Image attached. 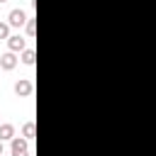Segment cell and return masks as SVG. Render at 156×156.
Here are the masks:
<instances>
[{"label": "cell", "instance_id": "6da1fadb", "mask_svg": "<svg viewBox=\"0 0 156 156\" xmlns=\"http://www.w3.org/2000/svg\"><path fill=\"white\" fill-rule=\"evenodd\" d=\"M10 154L12 156H32L29 154V141L24 136H15L12 144H10Z\"/></svg>", "mask_w": 156, "mask_h": 156}, {"label": "cell", "instance_id": "7a4b0ae2", "mask_svg": "<svg viewBox=\"0 0 156 156\" xmlns=\"http://www.w3.org/2000/svg\"><path fill=\"white\" fill-rule=\"evenodd\" d=\"M34 93V83L29 80V78H20L17 83H15V95L17 98H29Z\"/></svg>", "mask_w": 156, "mask_h": 156}, {"label": "cell", "instance_id": "3957f363", "mask_svg": "<svg viewBox=\"0 0 156 156\" xmlns=\"http://www.w3.org/2000/svg\"><path fill=\"white\" fill-rule=\"evenodd\" d=\"M27 22H29V17H27L24 10H12V12L7 15V24H10V27H24Z\"/></svg>", "mask_w": 156, "mask_h": 156}, {"label": "cell", "instance_id": "277c9868", "mask_svg": "<svg viewBox=\"0 0 156 156\" xmlns=\"http://www.w3.org/2000/svg\"><path fill=\"white\" fill-rule=\"evenodd\" d=\"M7 49H10L12 54H22V51L27 49V39L20 37V34H12V37L7 39Z\"/></svg>", "mask_w": 156, "mask_h": 156}, {"label": "cell", "instance_id": "5b68a950", "mask_svg": "<svg viewBox=\"0 0 156 156\" xmlns=\"http://www.w3.org/2000/svg\"><path fill=\"white\" fill-rule=\"evenodd\" d=\"M15 66H17V54L5 51V54L0 56V68H2V71H12Z\"/></svg>", "mask_w": 156, "mask_h": 156}, {"label": "cell", "instance_id": "8992f818", "mask_svg": "<svg viewBox=\"0 0 156 156\" xmlns=\"http://www.w3.org/2000/svg\"><path fill=\"white\" fill-rule=\"evenodd\" d=\"M7 139H10V141L15 139V127H12L10 122H2V124H0V141H7Z\"/></svg>", "mask_w": 156, "mask_h": 156}, {"label": "cell", "instance_id": "52a82bcc", "mask_svg": "<svg viewBox=\"0 0 156 156\" xmlns=\"http://www.w3.org/2000/svg\"><path fill=\"white\" fill-rule=\"evenodd\" d=\"M20 58H22L24 66H34V61H37V51H34V49H24Z\"/></svg>", "mask_w": 156, "mask_h": 156}, {"label": "cell", "instance_id": "ba28073f", "mask_svg": "<svg viewBox=\"0 0 156 156\" xmlns=\"http://www.w3.org/2000/svg\"><path fill=\"white\" fill-rule=\"evenodd\" d=\"M34 132H37V127H34V122H27V124L22 127V136H24L27 141H32V139H34Z\"/></svg>", "mask_w": 156, "mask_h": 156}, {"label": "cell", "instance_id": "9c48e42d", "mask_svg": "<svg viewBox=\"0 0 156 156\" xmlns=\"http://www.w3.org/2000/svg\"><path fill=\"white\" fill-rule=\"evenodd\" d=\"M24 29H27V37L34 39V34H37V22H34V17H29V22L24 24Z\"/></svg>", "mask_w": 156, "mask_h": 156}, {"label": "cell", "instance_id": "30bf717a", "mask_svg": "<svg viewBox=\"0 0 156 156\" xmlns=\"http://www.w3.org/2000/svg\"><path fill=\"white\" fill-rule=\"evenodd\" d=\"M0 39H10V24L0 22Z\"/></svg>", "mask_w": 156, "mask_h": 156}, {"label": "cell", "instance_id": "8fae6325", "mask_svg": "<svg viewBox=\"0 0 156 156\" xmlns=\"http://www.w3.org/2000/svg\"><path fill=\"white\" fill-rule=\"evenodd\" d=\"M2 154H5V144L0 141V156H2Z\"/></svg>", "mask_w": 156, "mask_h": 156}, {"label": "cell", "instance_id": "7c38bea8", "mask_svg": "<svg viewBox=\"0 0 156 156\" xmlns=\"http://www.w3.org/2000/svg\"><path fill=\"white\" fill-rule=\"evenodd\" d=\"M0 2H7V0H0Z\"/></svg>", "mask_w": 156, "mask_h": 156}, {"label": "cell", "instance_id": "4fadbf2b", "mask_svg": "<svg viewBox=\"0 0 156 156\" xmlns=\"http://www.w3.org/2000/svg\"><path fill=\"white\" fill-rule=\"evenodd\" d=\"M0 117H2V115H0ZM0 124H2V122H0Z\"/></svg>", "mask_w": 156, "mask_h": 156}]
</instances>
